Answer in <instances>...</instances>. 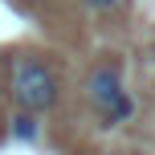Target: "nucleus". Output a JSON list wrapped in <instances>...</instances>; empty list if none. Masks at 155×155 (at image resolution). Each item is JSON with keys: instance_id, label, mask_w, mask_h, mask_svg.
Returning <instances> with one entry per match:
<instances>
[{"instance_id": "obj_1", "label": "nucleus", "mask_w": 155, "mask_h": 155, "mask_svg": "<svg viewBox=\"0 0 155 155\" xmlns=\"http://www.w3.org/2000/svg\"><path fill=\"white\" fill-rule=\"evenodd\" d=\"M57 98H61V82H57V74L49 65H41V61H21L16 65V74H12V102L21 110L45 114V110L57 106Z\"/></svg>"}, {"instance_id": "obj_2", "label": "nucleus", "mask_w": 155, "mask_h": 155, "mask_svg": "<svg viewBox=\"0 0 155 155\" xmlns=\"http://www.w3.org/2000/svg\"><path fill=\"white\" fill-rule=\"evenodd\" d=\"M123 94L127 90H123V70H118V65H98V70L90 74V82H86V98L98 110H106L110 102H118Z\"/></svg>"}, {"instance_id": "obj_3", "label": "nucleus", "mask_w": 155, "mask_h": 155, "mask_svg": "<svg viewBox=\"0 0 155 155\" xmlns=\"http://www.w3.org/2000/svg\"><path fill=\"white\" fill-rule=\"evenodd\" d=\"M131 114H135V102L127 98V94H123V98H118V102H110L106 110H98L102 127H118V123H127V118H131Z\"/></svg>"}, {"instance_id": "obj_4", "label": "nucleus", "mask_w": 155, "mask_h": 155, "mask_svg": "<svg viewBox=\"0 0 155 155\" xmlns=\"http://www.w3.org/2000/svg\"><path fill=\"white\" fill-rule=\"evenodd\" d=\"M12 135L16 139H37V114H29V110H21V114H12Z\"/></svg>"}, {"instance_id": "obj_5", "label": "nucleus", "mask_w": 155, "mask_h": 155, "mask_svg": "<svg viewBox=\"0 0 155 155\" xmlns=\"http://www.w3.org/2000/svg\"><path fill=\"white\" fill-rule=\"evenodd\" d=\"M86 8H94V12H110V8H118L123 0H82Z\"/></svg>"}, {"instance_id": "obj_6", "label": "nucleus", "mask_w": 155, "mask_h": 155, "mask_svg": "<svg viewBox=\"0 0 155 155\" xmlns=\"http://www.w3.org/2000/svg\"><path fill=\"white\" fill-rule=\"evenodd\" d=\"M123 155H143V151H123Z\"/></svg>"}, {"instance_id": "obj_7", "label": "nucleus", "mask_w": 155, "mask_h": 155, "mask_svg": "<svg viewBox=\"0 0 155 155\" xmlns=\"http://www.w3.org/2000/svg\"><path fill=\"white\" fill-rule=\"evenodd\" d=\"M151 57H155V45H151Z\"/></svg>"}]
</instances>
